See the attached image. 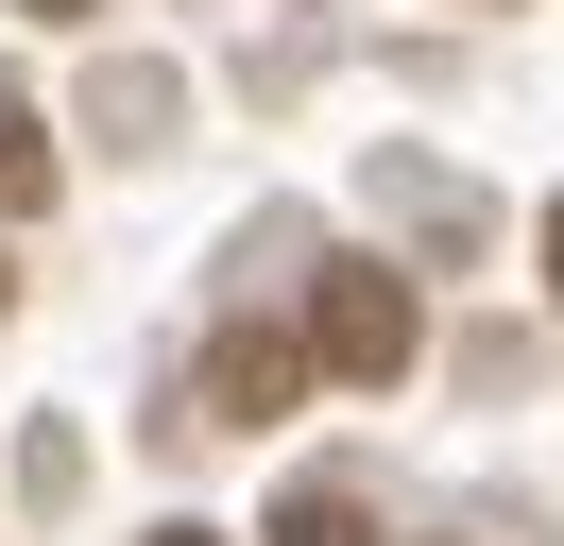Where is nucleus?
<instances>
[{
    "label": "nucleus",
    "mask_w": 564,
    "mask_h": 546,
    "mask_svg": "<svg viewBox=\"0 0 564 546\" xmlns=\"http://www.w3.org/2000/svg\"><path fill=\"white\" fill-rule=\"evenodd\" d=\"M154 546H223V529H154Z\"/></svg>",
    "instance_id": "obj_7"
},
{
    "label": "nucleus",
    "mask_w": 564,
    "mask_h": 546,
    "mask_svg": "<svg viewBox=\"0 0 564 546\" xmlns=\"http://www.w3.org/2000/svg\"><path fill=\"white\" fill-rule=\"evenodd\" d=\"M411 341H427V325H411V273H359V256H343V273L308 291V359L359 375V393H393V375H411Z\"/></svg>",
    "instance_id": "obj_1"
},
{
    "label": "nucleus",
    "mask_w": 564,
    "mask_h": 546,
    "mask_svg": "<svg viewBox=\"0 0 564 546\" xmlns=\"http://www.w3.org/2000/svg\"><path fill=\"white\" fill-rule=\"evenodd\" d=\"M274 546H377V529H359V495H343V478H308V495L274 512Z\"/></svg>",
    "instance_id": "obj_3"
},
{
    "label": "nucleus",
    "mask_w": 564,
    "mask_h": 546,
    "mask_svg": "<svg viewBox=\"0 0 564 546\" xmlns=\"http://www.w3.org/2000/svg\"><path fill=\"white\" fill-rule=\"evenodd\" d=\"M547 307H564V205H547Z\"/></svg>",
    "instance_id": "obj_5"
},
{
    "label": "nucleus",
    "mask_w": 564,
    "mask_h": 546,
    "mask_svg": "<svg viewBox=\"0 0 564 546\" xmlns=\"http://www.w3.org/2000/svg\"><path fill=\"white\" fill-rule=\"evenodd\" d=\"M18 205H52V136L0 102V222H18Z\"/></svg>",
    "instance_id": "obj_4"
},
{
    "label": "nucleus",
    "mask_w": 564,
    "mask_h": 546,
    "mask_svg": "<svg viewBox=\"0 0 564 546\" xmlns=\"http://www.w3.org/2000/svg\"><path fill=\"white\" fill-rule=\"evenodd\" d=\"M291 393H308V341H274V325H240V341H206V410H223V427H274Z\"/></svg>",
    "instance_id": "obj_2"
},
{
    "label": "nucleus",
    "mask_w": 564,
    "mask_h": 546,
    "mask_svg": "<svg viewBox=\"0 0 564 546\" xmlns=\"http://www.w3.org/2000/svg\"><path fill=\"white\" fill-rule=\"evenodd\" d=\"M18 18H86V0H18Z\"/></svg>",
    "instance_id": "obj_6"
}]
</instances>
